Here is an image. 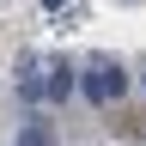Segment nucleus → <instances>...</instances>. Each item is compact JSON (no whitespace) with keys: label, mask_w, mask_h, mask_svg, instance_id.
Here are the masks:
<instances>
[{"label":"nucleus","mask_w":146,"mask_h":146,"mask_svg":"<svg viewBox=\"0 0 146 146\" xmlns=\"http://www.w3.org/2000/svg\"><path fill=\"white\" fill-rule=\"evenodd\" d=\"M122 91H128V73H122V61H110V55L85 61V98H91V104H116Z\"/></svg>","instance_id":"1"},{"label":"nucleus","mask_w":146,"mask_h":146,"mask_svg":"<svg viewBox=\"0 0 146 146\" xmlns=\"http://www.w3.org/2000/svg\"><path fill=\"white\" fill-rule=\"evenodd\" d=\"M67 91H73V67H67V61H55V67H49V79H43V98H55V104H61Z\"/></svg>","instance_id":"2"},{"label":"nucleus","mask_w":146,"mask_h":146,"mask_svg":"<svg viewBox=\"0 0 146 146\" xmlns=\"http://www.w3.org/2000/svg\"><path fill=\"white\" fill-rule=\"evenodd\" d=\"M18 146H49V122H25V128H18Z\"/></svg>","instance_id":"3"}]
</instances>
